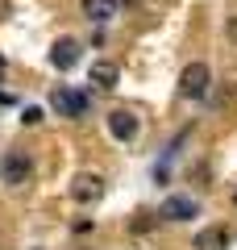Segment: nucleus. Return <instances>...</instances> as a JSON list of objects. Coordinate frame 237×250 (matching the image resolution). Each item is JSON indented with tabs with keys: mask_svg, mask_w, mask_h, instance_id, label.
Instances as JSON below:
<instances>
[{
	"mask_svg": "<svg viewBox=\"0 0 237 250\" xmlns=\"http://www.w3.org/2000/svg\"><path fill=\"white\" fill-rule=\"evenodd\" d=\"M79 54H83V46L75 42V38H59V42L50 46V62L59 67V71H71L79 62Z\"/></svg>",
	"mask_w": 237,
	"mask_h": 250,
	"instance_id": "nucleus-5",
	"label": "nucleus"
},
{
	"mask_svg": "<svg viewBox=\"0 0 237 250\" xmlns=\"http://www.w3.org/2000/svg\"><path fill=\"white\" fill-rule=\"evenodd\" d=\"M50 104H54V113H59V117H83V113H88V96L75 92V88H54Z\"/></svg>",
	"mask_w": 237,
	"mask_h": 250,
	"instance_id": "nucleus-3",
	"label": "nucleus"
},
{
	"mask_svg": "<svg viewBox=\"0 0 237 250\" xmlns=\"http://www.w3.org/2000/svg\"><path fill=\"white\" fill-rule=\"evenodd\" d=\"M71 196H75L79 205H92V200L104 196V179H100V175H75V184H71Z\"/></svg>",
	"mask_w": 237,
	"mask_h": 250,
	"instance_id": "nucleus-7",
	"label": "nucleus"
},
{
	"mask_svg": "<svg viewBox=\"0 0 237 250\" xmlns=\"http://www.w3.org/2000/svg\"><path fill=\"white\" fill-rule=\"evenodd\" d=\"M21 121H25V125H38V121H42V108H34V104H29L25 113H21Z\"/></svg>",
	"mask_w": 237,
	"mask_h": 250,
	"instance_id": "nucleus-11",
	"label": "nucleus"
},
{
	"mask_svg": "<svg viewBox=\"0 0 237 250\" xmlns=\"http://www.w3.org/2000/svg\"><path fill=\"white\" fill-rule=\"evenodd\" d=\"M117 80H121V71H117L113 62H92V83H100V88H117Z\"/></svg>",
	"mask_w": 237,
	"mask_h": 250,
	"instance_id": "nucleus-10",
	"label": "nucleus"
},
{
	"mask_svg": "<svg viewBox=\"0 0 237 250\" xmlns=\"http://www.w3.org/2000/svg\"><path fill=\"white\" fill-rule=\"evenodd\" d=\"M108 134H113L117 142H133V138H138V117H133L129 108H113V113H108Z\"/></svg>",
	"mask_w": 237,
	"mask_h": 250,
	"instance_id": "nucleus-4",
	"label": "nucleus"
},
{
	"mask_svg": "<svg viewBox=\"0 0 237 250\" xmlns=\"http://www.w3.org/2000/svg\"><path fill=\"white\" fill-rule=\"evenodd\" d=\"M29 171H34V163H29V154H25V150H13V154H4V163H0V179H4L9 188L25 184V179H29Z\"/></svg>",
	"mask_w": 237,
	"mask_h": 250,
	"instance_id": "nucleus-2",
	"label": "nucleus"
},
{
	"mask_svg": "<svg viewBox=\"0 0 237 250\" xmlns=\"http://www.w3.org/2000/svg\"><path fill=\"white\" fill-rule=\"evenodd\" d=\"M233 200H237V196H233Z\"/></svg>",
	"mask_w": 237,
	"mask_h": 250,
	"instance_id": "nucleus-14",
	"label": "nucleus"
},
{
	"mask_svg": "<svg viewBox=\"0 0 237 250\" xmlns=\"http://www.w3.org/2000/svg\"><path fill=\"white\" fill-rule=\"evenodd\" d=\"M225 34H229V38H233V42H237V17L229 21V25H225Z\"/></svg>",
	"mask_w": 237,
	"mask_h": 250,
	"instance_id": "nucleus-12",
	"label": "nucleus"
},
{
	"mask_svg": "<svg viewBox=\"0 0 237 250\" xmlns=\"http://www.w3.org/2000/svg\"><path fill=\"white\" fill-rule=\"evenodd\" d=\"M0 75H4V59H0Z\"/></svg>",
	"mask_w": 237,
	"mask_h": 250,
	"instance_id": "nucleus-13",
	"label": "nucleus"
},
{
	"mask_svg": "<svg viewBox=\"0 0 237 250\" xmlns=\"http://www.w3.org/2000/svg\"><path fill=\"white\" fill-rule=\"evenodd\" d=\"M196 213H200V205H196L192 196H171V200H162V208H158L162 221H187V217H196Z\"/></svg>",
	"mask_w": 237,
	"mask_h": 250,
	"instance_id": "nucleus-6",
	"label": "nucleus"
},
{
	"mask_svg": "<svg viewBox=\"0 0 237 250\" xmlns=\"http://www.w3.org/2000/svg\"><path fill=\"white\" fill-rule=\"evenodd\" d=\"M192 246H196V250H225V246H229V229H220V225H212V229H200Z\"/></svg>",
	"mask_w": 237,
	"mask_h": 250,
	"instance_id": "nucleus-8",
	"label": "nucleus"
},
{
	"mask_svg": "<svg viewBox=\"0 0 237 250\" xmlns=\"http://www.w3.org/2000/svg\"><path fill=\"white\" fill-rule=\"evenodd\" d=\"M83 17L96 21V25H104V21L117 17V0H83Z\"/></svg>",
	"mask_w": 237,
	"mask_h": 250,
	"instance_id": "nucleus-9",
	"label": "nucleus"
},
{
	"mask_svg": "<svg viewBox=\"0 0 237 250\" xmlns=\"http://www.w3.org/2000/svg\"><path fill=\"white\" fill-rule=\"evenodd\" d=\"M208 92V67L204 62H187L183 75H179V96L183 100H200Z\"/></svg>",
	"mask_w": 237,
	"mask_h": 250,
	"instance_id": "nucleus-1",
	"label": "nucleus"
}]
</instances>
